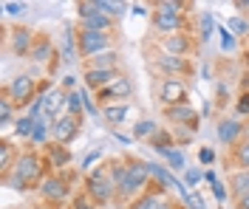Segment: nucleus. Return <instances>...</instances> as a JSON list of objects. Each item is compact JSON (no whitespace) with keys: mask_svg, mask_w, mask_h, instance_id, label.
I'll use <instances>...</instances> for the list:
<instances>
[{"mask_svg":"<svg viewBox=\"0 0 249 209\" xmlns=\"http://www.w3.org/2000/svg\"><path fill=\"white\" fill-rule=\"evenodd\" d=\"M238 113H249V94H244L238 99Z\"/></svg>","mask_w":249,"mask_h":209,"instance_id":"obj_43","label":"nucleus"},{"mask_svg":"<svg viewBox=\"0 0 249 209\" xmlns=\"http://www.w3.org/2000/svg\"><path fill=\"white\" fill-rule=\"evenodd\" d=\"M65 105H68V113H71V116H77V113L85 108V105H82V96H79V91H71Z\"/></svg>","mask_w":249,"mask_h":209,"instance_id":"obj_30","label":"nucleus"},{"mask_svg":"<svg viewBox=\"0 0 249 209\" xmlns=\"http://www.w3.org/2000/svg\"><path fill=\"white\" fill-rule=\"evenodd\" d=\"M6 96L12 99V102H29L34 96V80L31 77H15V80L9 82V88H6Z\"/></svg>","mask_w":249,"mask_h":209,"instance_id":"obj_8","label":"nucleus"},{"mask_svg":"<svg viewBox=\"0 0 249 209\" xmlns=\"http://www.w3.org/2000/svg\"><path fill=\"white\" fill-rule=\"evenodd\" d=\"M184 82L178 80V77H167V80L161 82V91H159V96H161V102L167 105V108H173V105H181V99H184Z\"/></svg>","mask_w":249,"mask_h":209,"instance_id":"obj_7","label":"nucleus"},{"mask_svg":"<svg viewBox=\"0 0 249 209\" xmlns=\"http://www.w3.org/2000/svg\"><path fill=\"white\" fill-rule=\"evenodd\" d=\"M156 153H161L164 159L170 161L173 170H184V153H181V150H173V147H159Z\"/></svg>","mask_w":249,"mask_h":209,"instance_id":"obj_23","label":"nucleus"},{"mask_svg":"<svg viewBox=\"0 0 249 209\" xmlns=\"http://www.w3.org/2000/svg\"><path fill=\"white\" fill-rule=\"evenodd\" d=\"M113 65H116V51H105V54H96V57H93V68L110 71Z\"/></svg>","mask_w":249,"mask_h":209,"instance_id":"obj_26","label":"nucleus"},{"mask_svg":"<svg viewBox=\"0 0 249 209\" xmlns=\"http://www.w3.org/2000/svg\"><path fill=\"white\" fill-rule=\"evenodd\" d=\"M65 102H68V96H65L62 91H48V96H46V116H48V119H51V116H57ZM57 119H60V116H57Z\"/></svg>","mask_w":249,"mask_h":209,"instance_id":"obj_19","label":"nucleus"},{"mask_svg":"<svg viewBox=\"0 0 249 209\" xmlns=\"http://www.w3.org/2000/svg\"><path fill=\"white\" fill-rule=\"evenodd\" d=\"M96 9L102 12V15H122L124 12V3H110V0H96Z\"/></svg>","mask_w":249,"mask_h":209,"instance_id":"obj_28","label":"nucleus"},{"mask_svg":"<svg viewBox=\"0 0 249 209\" xmlns=\"http://www.w3.org/2000/svg\"><path fill=\"white\" fill-rule=\"evenodd\" d=\"M48 57H51V43H48V40L37 43V46L31 48V60H37V63H46Z\"/></svg>","mask_w":249,"mask_h":209,"instance_id":"obj_27","label":"nucleus"},{"mask_svg":"<svg viewBox=\"0 0 249 209\" xmlns=\"http://www.w3.org/2000/svg\"><path fill=\"white\" fill-rule=\"evenodd\" d=\"M164 48L173 57H184L187 51H190V40H187L184 34H170V37H164Z\"/></svg>","mask_w":249,"mask_h":209,"instance_id":"obj_16","label":"nucleus"},{"mask_svg":"<svg viewBox=\"0 0 249 209\" xmlns=\"http://www.w3.org/2000/svg\"><path fill=\"white\" fill-rule=\"evenodd\" d=\"M0 167H3V173H9V170H12V147H9V145L0 147Z\"/></svg>","mask_w":249,"mask_h":209,"instance_id":"obj_35","label":"nucleus"},{"mask_svg":"<svg viewBox=\"0 0 249 209\" xmlns=\"http://www.w3.org/2000/svg\"><path fill=\"white\" fill-rule=\"evenodd\" d=\"M136 136H139V139H147V136L153 139L156 136V125L153 122H139V125H136Z\"/></svg>","mask_w":249,"mask_h":209,"instance_id":"obj_33","label":"nucleus"},{"mask_svg":"<svg viewBox=\"0 0 249 209\" xmlns=\"http://www.w3.org/2000/svg\"><path fill=\"white\" fill-rule=\"evenodd\" d=\"M210 37H213V15L204 12V17H201V40H210Z\"/></svg>","mask_w":249,"mask_h":209,"instance_id":"obj_37","label":"nucleus"},{"mask_svg":"<svg viewBox=\"0 0 249 209\" xmlns=\"http://www.w3.org/2000/svg\"><path fill=\"white\" fill-rule=\"evenodd\" d=\"M147 178H150V170H147V164H144V161H130V164H127V176H124V181L119 184V187H116V190H119V195L130 198L133 193L144 190Z\"/></svg>","mask_w":249,"mask_h":209,"instance_id":"obj_2","label":"nucleus"},{"mask_svg":"<svg viewBox=\"0 0 249 209\" xmlns=\"http://www.w3.org/2000/svg\"><path fill=\"white\" fill-rule=\"evenodd\" d=\"M113 190H116V184H113V181H110L108 176H105V167L93 170L91 176H88V193H91V198H96L99 204L110 201Z\"/></svg>","mask_w":249,"mask_h":209,"instance_id":"obj_4","label":"nucleus"},{"mask_svg":"<svg viewBox=\"0 0 249 209\" xmlns=\"http://www.w3.org/2000/svg\"><path fill=\"white\" fill-rule=\"evenodd\" d=\"M201 181V173L198 170H187V184H198Z\"/></svg>","mask_w":249,"mask_h":209,"instance_id":"obj_44","label":"nucleus"},{"mask_svg":"<svg viewBox=\"0 0 249 209\" xmlns=\"http://www.w3.org/2000/svg\"><path fill=\"white\" fill-rule=\"evenodd\" d=\"M230 190H232L238 198H244L249 195V170H238L232 176V184H230Z\"/></svg>","mask_w":249,"mask_h":209,"instance_id":"obj_21","label":"nucleus"},{"mask_svg":"<svg viewBox=\"0 0 249 209\" xmlns=\"http://www.w3.org/2000/svg\"><path fill=\"white\" fill-rule=\"evenodd\" d=\"M221 48L235 51V37H232V32H227V29H221Z\"/></svg>","mask_w":249,"mask_h":209,"instance_id":"obj_39","label":"nucleus"},{"mask_svg":"<svg viewBox=\"0 0 249 209\" xmlns=\"http://www.w3.org/2000/svg\"><path fill=\"white\" fill-rule=\"evenodd\" d=\"M113 80H116V74H113V71H102V68H91V71L85 74L88 88H108Z\"/></svg>","mask_w":249,"mask_h":209,"instance_id":"obj_15","label":"nucleus"},{"mask_svg":"<svg viewBox=\"0 0 249 209\" xmlns=\"http://www.w3.org/2000/svg\"><path fill=\"white\" fill-rule=\"evenodd\" d=\"M77 51H79V43H74V32H71V29H65V40H62V57H65L68 63H74V60H77Z\"/></svg>","mask_w":249,"mask_h":209,"instance_id":"obj_22","label":"nucleus"},{"mask_svg":"<svg viewBox=\"0 0 249 209\" xmlns=\"http://www.w3.org/2000/svg\"><path fill=\"white\" fill-rule=\"evenodd\" d=\"M96 159H99V153H91V156H85V159H82V170H88V167H91Z\"/></svg>","mask_w":249,"mask_h":209,"instance_id":"obj_46","label":"nucleus"},{"mask_svg":"<svg viewBox=\"0 0 249 209\" xmlns=\"http://www.w3.org/2000/svg\"><path fill=\"white\" fill-rule=\"evenodd\" d=\"M12 170H15V176H6V184L15 187V190H26L29 184L40 181V176H43V164H40V159H37L34 153H23V156H17V161H15Z\"/></svg>","mask_w":249,"mask_h":209,"instance_id":"obj_1","label":"nucleus"},{"mask_svg":"<svg viewBox=\"0 0 249 209\" xmlns=\"http://www.w3.org/2000/svg\"><path fill=\"white\" fill-rule=\"evenodd\" d=\"M46 119L48 116H40V119H37V128H34V133H31V142H37V145H43V142L48 139V130H46V125H43Z\"/></svg>","mask_w":249,"mask_h":209,"instance_id":"obj_29","label":"nucleus"},{"mask_svg":"<svg viewBox=\"0 0 249 209\" xmlns=\"http://www.w3.org/2000/svg\"><path fill=\"white\" fill-rule=\"evenodd\" d=\"M79 17H82V29H88V32H108L110 29V17L102 15L96 9V3H79Z\"/></svg>","mask_w":249,"mask_h":209,"instance_id":"obj_5","label":"nucleus"},{"mask_svg":"<svg viewBox=\"0 0 249 209\" xmlns=\"http://www.w3.org/2000/svg\"><path fill=\"white\" fill-rule=\"evenodd\" d=\"M130 209H170V204L161 198V193H150V195H144V198H139Z\"/></svg>","mask_w":249,"mask_h":209,"instance_id":"obj_18","label":"nucleus"},{"mask_svg":"<svg viewBox=\"0 0 249 209\" xmlns=\"http://www.w3.org/2000/svg\"><path fill=\"white\" fill-rule=\"evenodd\" d=\"M74 209H91V207H88V201H85V198H79L77 207H74Z\"/></svg>","mask_w":249,"mask_h":209,"instance_id":"obj_48","label":"nucleus"},{"mask_svg":"<svg viewBox=\"0 0 249 209\" xmlns=\"http://www.w3.org/2000/svg\"><path fill=\"white\" fill-rule=\"evenodd\" d=\"M238 159H241V164L249 170V142H244V145L238 147Z\"/></svg>","mask_w":249,"mask_h":209,"instance_id":"obj_41","label":"nucleus"},{"mask_svg":"<svg viewBox=\"0 0 249 209\" xmlns=\"http://www.w3.org/2000/svg\"><path fill=\"white\" fill-rule=\"evenodd\" d=\"M181 198L187 201V207H190V209H204V198H201L198 193H193V190H187V193L181 195Z\"/></svg>","mask_w":249,"mask_h":209,"instance_id":"obj_32","label":"nucleus"},{"mask_svg":"<svg viewBox=\"0 0 249 209\" xmlns=\"http://www.w3.org/2000/svg\"><path fill=\"white\" fill-rule=\"evenodd\" d=\"M31 40H34V34H31L29 29H17V32H12V51H17V54H29Z\"/></svg>","mask_w":249,"mask_h":209,"instance_id":"obj_17","label":"nucleus"},{"mask_svg":"<svg viewBox=\"0 0 249 209\" xmlns=\"http://www.w3.org/2000/svg\"><path fill=\"white\" fill-rule=\"evenodd\" d=\"M130 91H133V88H130V80L116 77L108 88L99 91V99H102V102H108V99H124V96H130Z\"/></svg>","mask_w":249,"mask_h":209,"instance_id":"obj_11","label":"nucleus"},{"mask_svg":"<svg viewBox=\"0 0 249 209\" xmlns=\"http://www.w3.org/2000/svg\"><path fill=\"white\" fill-rule=\"evenodd\" d=\"M150 142H153V147H156V150H159V147H173L170 136H167V133H161V130H156V136L150 139Z\"/></svg>","mask_w":249,"mask_h":209,"instance_id":"obj_38","label":"nucleus"},{"mask_svg":"<svg viewBox=\"0 0 249 209\" xmlns=\"http://www.w3.org/2000/svg\"><path fill=\"white\" fill-rule=\"evenodd\" d=\"M213 193H215V198H218V201H221V204L227 201V187H224L221 181H213Z\"/></svg>","mask_w":249,"mask_h":209,"instance_id":"obj_42","label":"nucleus"},{"mask_svg":"<svg viewBox=\"0 0 249 209\" xmlns=\"http://www.w3.org/2000/svg\"><path fill=\"white\" fill-rule=\"evenodd\" d=\"M198 159H201L204 164H210V161L215 159V153H213V150H201V153H198Z\"/></svg>","mask_w":249,"mask_h":209,"instance_id":"obj_45","label":"nucleus"},{"mask_svg":"<svg viewBox=\"0 0 249 209\" xmlns=\"http://www.w3.org/2000/svg\"><path fill=\"white\" fill-rule=\"evenodd\" d=\"M124 116H127V105H108V108H105V119H108L110 125L124 122Z\"/></svg>","mask_w":249,"mask_h":209,"instance_id":"obj_25","label":"nucleus"},{"mask_svg":"<svg viewBox=\"0 0 249 209\" xmlns=\"http://www.w3.org/2000/svg\"><path fill=\"white\" fill-rule=\"evenodd\" d=\"M3 9H6V15H12V17H23L26 15V3H3Z\"/></svg>","mask_w":249,"mask_h":209,"instance_id":"obj_36","label":"nucleus"},{"mask_svg":"<svg viewBox=\"0 0 249 209\" xmlns=\"http://www.w3.org/2000/svg\"><path fill=\"white\" fill-rule=\"evenodd\" d=\"M51 161H54L57 167H65V164H68V153H65L62 147H54V150H51Z\"/></svg>","mask_w":249,"mask_h":209,"instance_id":"obj_40","label":"nucleus"},{"mask_svg":"<svg viewBox=\"0 0 249 209\" xmlns=\"http://www.w3.org/2000/svg\"><path fill=\"white\" fill-rule=\"evenodd\" d=\"M156 29L161 34H167L170 37L173 32H178V26H181V15H176V12H167V9H159L156 6V17H153Z\"/></svg>","mask_w":249,"mask_h":209,"instance_id":"obj_10","label":"nucleus"},{"mask_svg":"<svg viewBox=\"0 0 249 209\" xmlns=\"http://www.w3.org/2000/svg\"><path fill=\"white\" fill-rule=\"evenodd\" d=\"M34 128H37V122H34L31 116H23V119H17V122H15V133L20 136V139H26V136L31 139Z\"/></svg>","mask_w":249,"mask_h":209,"instance_id":"obj_24","label":"nucleus"},{"mask_svg":"<svg viewBox=\"0 0 249 209\" xmlns=\"http://www.w3.org/2000/svg\"><path fill=\"white\" fill-rule=\"evenodd\" d=\"M238 209H249V195H244V198H238Z\"/></svg>","mask_w":249,"mask_h":209,"instance_id":"obj_47","label":"nucleus"},{"mask_svg":"<svg viewBox=\"0 0 249 209\" xmlns=\"http://www.w3.org/2000/svg\"><path fill=\"white\" fill-rule=\"evenodd\" d=\"M40 190H43V195L51 198V201H62V198L68 195V184H65L62 178H43Z\"/></svg>","mask_w":249,"mask_h":209,"instance_id":"obj_13","label":"nucleus"},{"mask_svg":"<svg viewBox=\"0 0 249 209\" xmlns=\"http://www.w3.org/2000/svg\"><path fill=\"white\" fill-rule=\"evenodd\" d=\"M230 32L232 34H249V20H244V17H232V20H230Z\"/></svg>","mask_w":249,"mask_h":209,"instance_id":"obj_31","label":"nucleus"},{"mask_svg":"<svg viewBox=\"0 0 249 209\" xmlns=\"http://www.w3.org/2000/svg\"><path fill=\"white\" fill-rule=\"evenodd\" d=\"M0 122H3V128L12 122V99H9V96L0 102Z\"/></svg>","mask_w":249,"mask_h":209,"instance_id":"obj_34","label":"nucleus"},{"mask_svg":"<svg viewBox=\"0 0 249 209\" xmlns=\"http://www.w3.org/2000/svg\"><path fill=\"white\" fill-rule=\"evenodd\" d=\"M238 136H241V125H238V122H221V125H218V139H221L224 145H232Z\"/></svg>","mask_w":249,"mask_h":209,"instance_id":"obj_20","label":"nucleus"},{"mask_svg":"<svg viewBox=\"0 0 249 209\" xmlns=\"http://www.w3.org/2000/svg\"><path fill=\"white\" fill-rule=\"evenodd\" d=\"M147 170H150V178H156V181L161 184V190H176V193H181V195L187 193V187H184V184H178V181L170 176V170H167V167H161V164L150 161V164H147Z\"/></svg>","mask_w":249,"mask_h":209,"instance_id":"obj_9","label":"nucleus"},{"mask_svg":"<svg viewBox=\"0 0 249 209\" xmlns=\"http://www.w3.org/2000/svg\"><path fill=\"white\" fill-rule=\"evenodd\" d=\"M77 116H71V113H62L60 119H54V125H51V133H54V142L57 145H65V142H71L74 136H77Z\"/></svg>","mask_w":249,"mask_h":209,"instance_id":"obj_6","label":"nucleus"},{"mask_svg":"<svg viewBox=\"0 0 249 209\" xmlns=\"http://www.w3.org/2000/svg\"><path fill=\"white\" fill-rule=\"evenodd\" d=\"M79 40V54H85V57H96V54H105L110 46L108 40V32H88V29H82L77 34Z\"/></svg>","mask_w":249,"mask_h":209,"instance_id":"obj_3","label":"nucleus"},{"mask_svg":"<svg viewBox=\"0 0 249 209\" xmlns=\"http://www.w3.org/2000/svg\"><path fill=\"white\" fill-rule=\"evenodd\" d=\"M167 119H170V122H176V125L196 128V122H198V113L193 111L190 105H173V108H167Z\"/></svg>","mask_w":249,"mask_h":209,"instance_id":"obj_12","label":"nucleus"},{"mask_svg":"<svg viewBox=\"0 0 249 209\" xmlns=\"http://www.w3.org/2000/svg\"><path fill=\"white\" fill-rule=\"evenodd\" d=\"M156 65L161 68V71H170L173 77H178V74H184L187 71V60L184 57H173V54H164V57H159Z\"/></svg>","mask_w":249,"mask_h":209,"instance_id":"obj_14","label":"nucleus"}]
</instances>
